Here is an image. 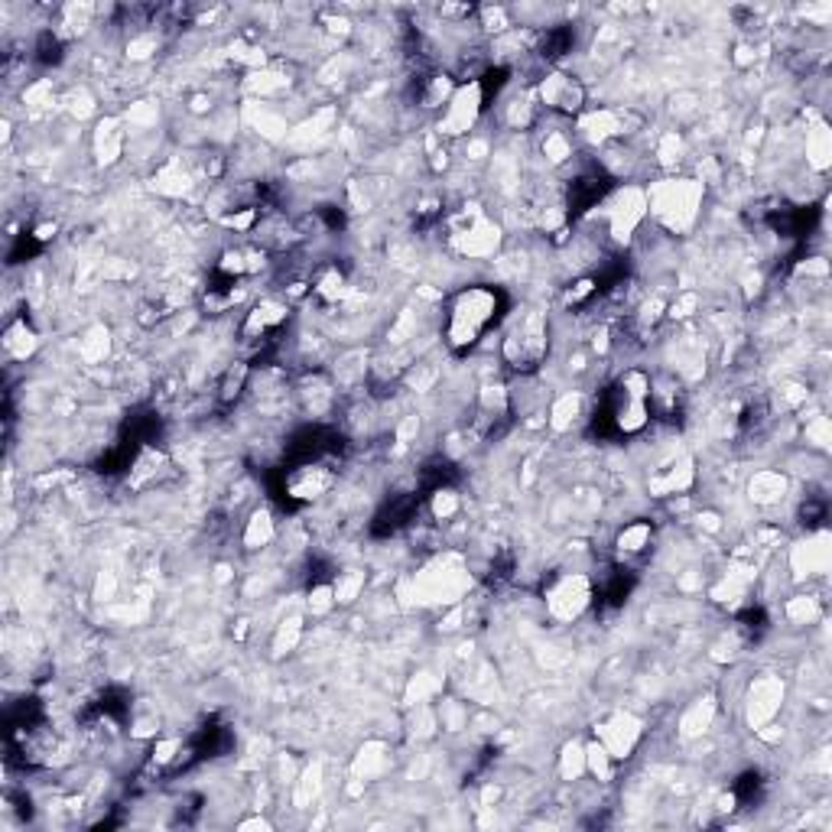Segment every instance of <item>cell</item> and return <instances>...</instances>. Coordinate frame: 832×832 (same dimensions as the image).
<instances>
[{
  "mask_svg": "<svg viewBox=\"0 0 832 832\" xmlns=\"http://www.w3.org/2000/svg\"><path fill=\"white\" fill-rule=\"evenodd\" d=\"M806 150H810V163L816 169H823L829 160V130L826 124H816L810 134H806Z\"/></svg>",
  "mask_w": 832,
  "mask_h": 832,
  "instance_id": "15",
  "label": "cell"
},
{
  "mask_svg": "<svg viewBox=\"0 0 832 832\" xmlns=\"http://www.w3.org/2000/svg\"><path fill=\"white\" fill-rule=\"evenodd\" d=\"M650 546V524H628L618 537L621 553H641Z\"/></svg>",
  "mask_w": 832,
  "mask_h": 832,
  "instance_id": "16",
  "label": "cell"
},
{
  "mask_svg": "<svg viewBox=\"0 0 832 832\" xmlns=\"http://www.w3.org/2000/svg\"><path fill=\"white\" fill-rule=\"evenodd\" d=\"M784 696V686H777V680H758L751 689V722L761 725L777 712V702Z\"/></svg>",
  "mask_w": 832,
  "mask_h": 832,
  "instance_id": "10",
  "label": "cell"
},
{
  "mask_svg": "<svg viewBox=\"0 0 832 832\" xmlns=\"http://www.w3.org/2000/svg\"><path fill=\"white\" fill-rule=\"evenodd\" d=\"M699 205L702 182L696 179H663L654 182L647 192V212H654V218L670 231H683L693 225Z\"/></svg>",
  "mask_w": 832,
  "mask_h": 832,
  "instance_id": "1",
  "label": "cell"
},
{
  "mask_svg": "<svg viewBox=\"0 0 832 832\" xmlns=\"http://www.w3.org/2000/svg\"><path fill=\"white\" fill-rule=\"evenodd\" d=\"M485 91H481V82H468L462 88H455V95L446 104V114L439 121V134L442 137H465L472 134L481 111H485Z\"/></svg>",
  "mask_w": 832,
  "mask_h": 832,
  "instance_id": "4",
  "label": "cell"
},
{
  "mask_svg": "<svg viewBox=\"0 0 832 832\" xmlns=\"http://www.w3.org/2000/svg\"><path fill=\"white\" fill-rule=\"evenodd\" d=\"M121 143H124V134H121V127H117V121H101V124H98L95 153H98L101 163L117 160V156H121Z\"/></svg>",
  "mask_w": 832,
  "mask_h": 832,
  "instance_id": "14",
  "label": "cell"
},
{
  "mask_svg": "<svg viewBox=\"0 0 832 832\" xmlns=\"http://www.w3.org/2000/svg\"><path fill=\"white\" fill-rule=\"evenodd\" d=\"M589 605H592V579L582 576V572L556 579L546 589V608L559 621H576Z\"/></svg>",
  "mask_w": 832,
  "mask_h": 832,
  "instance_id": "5",
  "label": "cell"
},
{
  "mask_svg": "<svg viewBox=\"0 0 832 832\" xmlns=\"http://www.w3.org/2000/svg\"><path fill=\"white\" fill-rule=\"evenodd\" d=\"M494 312H498V293L485 290V286H468L449 309V329H446L449 342L455 348L475 345L494 322Z\"/></svg>",
  "mask_w": 832,
  "mask_h": 832,
  "instance_id": "2",
  "label": "cell"
},
{
  "mask_svg": "<svg viewBox=\"0 0 832 832\" xmlns=\"http://www.w3.org/2000/svg\"><path fill=\"white\" fill-rule=\"evenodd\" d=\"M784 491H787V481L777 472H758L751 478V498L758 504H774L784 498Z\"/></svg>",
  "mask_w": 832,
  "mask_h": 832,
  "instance_id": "13",
  "label": "cell"
},
{
  "mask_svg": "<svg viewBox=\"0 0 832 832\" xmlns=\"http://www.w3.org/2000/svg\"><path fill=\"white\" fill-rule=\"evenodd\" d=\"M595 735H598V745L611 754V761H624V758H631L634 745L641 741V722L628 712H618V715H611L608 722L598 725Z\"/></svg>",
  "mask_w": 832,
  "mask_h": 832,
  "instance_id": "7",
  "label": "cell"
},
{
  "mask_svg": "<svg viewBox=\"0 0 832 832\" xmlns=\"http://www.w3.org/2000/svg\"><path fill=\"white\" fill-rule=\"evenodd\" d=\"M332 485H335V475L329 472V465L312 462V459H306L303 465L290 468V475L283 478L286 498H293V501H316Z\"/></svg>",
  "mask_w": 832,
  "mask_h": 832,
  "instance_id": "6",
  "label": "cell"
},
{
  "mask_svg": "<svg viewBox=\"0 0 832 832\" xmlns=\"http://www.w3.org/2000/svg\"><path fill=\"white\" fill-rule=\"evenodd\" d=\"M537 98H540L543 108H553V111H563V114H576V111H582V104H585V91H582V85L572 75L550 72L540 82Z\"/></svg>",
  "mask_w": 832,
  "mask_h": 832,
  "instance_id": "8",
  "label": "cell"
},
{
  "mask_svg": "<svg viewBox=\"0 0 832 832\" xmlns=\"http://www.w3.org/2000/svg\"><path fill=\"white\" fill-rule=\"evenodd\" d=\"M299 631H303V621H299V618H290V621L280 624V631H277V654L290 650L299 641Z\"/></svg>",
  "mask_w": 832,
  "mask_h": 832,
  "instance_id": "18",
  "label": "cell"
},
{
  "mask_svg": "<svg viewBox=\"0 0 832 832\" xmlns=\"http://www.w3.org/2000/svg\"><path fill=\"white\" fill-rule=\"evenodd\" d=\"M452 244L462 257H491L501 244V231H498V225H491L485 218H472L468 228L455 231Z\"/></svg>",
  "mask_w": 832,
  "mask_h": 832,
  "instance_id": "9",
  "label": "cell"
},
{
  "mask_svg": "<svg viewBox=\"0 0 832 832\" xmlns=\"http://www.w3.org/2000/svg\"><path fill=\"white\" fill-rule=\"evenodd\" d=\"M559 767H563V777L566 780H579L585 774V748L569 745L563 751V761H559Z\"/></svg>",
  "mask_w": 832,
  "mask_h": 832,
  "instance_id": "17",
  "label": "cell"
},
{
  "mask_svg": "<svg viewBox=\"0 0 832 832\" xmlns=\"http://www.w3.org/2000/svg\"><path fill=\"white\" fill-rule=\"evenodd\" d=\"M36 332L26 325V319H17L13 325H7V332H4V351L10 358H17V361H26L36 351Z\"/></svg>",
  "mask_w": 832,
  "mask_h": 832,
  "instance_id": "11",
  "label": "cell"
},
{
  "mask_svg": "<svg viewBox=\"0 0 832 832\" xmlns=\"http://www.w3.org/2000/svg\"><path fill=\"white\" fill-rule=\"evenodd\" d=\"M273 533H277V527H273V517L267 511H254L251 517L244 520V546L247 550H260V546H267L273 540Z\"/></svg>",
  "mask_w": 832,
  "mask_h": 832,
  "instance_id": "12",
  "label": "cell"
},
{
  "mask_svg": "<svg viewBox=\"0 0 832 832\" xmlns=\"http://www.w3.org/2000/svg\"><path fill=\"white\" fill-rule=\"evenodd\" d=\"M501 351H504V361L511 364L514 371H520V374L537 371L540 361L546 358V322L540 312H533V309L520 312L504 335Z\"/></svg>",
  "mask_w": 832,
  "mask_h": 832,
  "instance_id": "3",
  "label": "cell"
}]
</instances>
